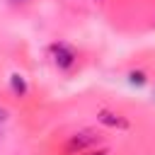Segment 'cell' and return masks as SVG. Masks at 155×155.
<instances>
[{"label": "cell", "mask_w": 155, "mask_h": 155, "mask_svg": "<svg viewBox=\"0 0 155 155\" xmlns=\"http://www.w3.org/2000/svg\"><path fill=\"white\" fill-rule=\"evenodd\" d=\"M51 56H53V63H56L61 70H70V68L75 65V61H78L75 48L68 46V44H63V41L51 44Z\"/></svg>", "instance_id": "1"}, {"label": "cell", "mask_w": 155, "mask_h": 155, "mask_svg": "<svg viewBox=\"0 0 155 155\" xmlns=\"http://www.w3.org/2000/svg\"><path fill=\"white\" fill-rule=\"evenodd\" d=\"M15 2H27V0H15Z\"/></svg>", "instance_id": "8"}, {"label": "cell", "mask_w": 155, "mask_h": 155, "mask_svg": "<svg viewBox=\"0 0 155 155\" xmlns=\"http://www.w3.org/2000/svg\"><path fill=\"white\" fill-rule=\"evenodd\" d=\"M10 87H12V92H15L17 97H24V94L29 92L27 80H24V75H22V73H12V75H10Z\"/></svg>", "instance_id": "4"}, {"label": "cell", "mask_w": 155, "mask_h": 155, "mask_svg": "<svg viewBox=\"0 0 155 155\" xmlns=\"http://www.w3.org/2000/svg\"><path fill=\"white\" fill-rule=\"evenodd\" d=\"M97 119H99V124H104L109 128H128V121L121 114H114V111H107V109H102L97 114Z\"/></svg>", "instance_id": "3"}, {"label": "cell", "mask_w": 155, "mask_h": 155, "mask_svg": "<svg viewBox=\"0 0 155 155\" xmlns=\"http://www.w3.org/2000/svg\"><path fill=\"white\" fill-rule=\"evenodd\" d=\"M90 155H107V150H97V153H90Z\"/></svg>", "instance_id": "7"}, {"label": "cell", "mask_w": 155, "mask_h": 155, "mask_svg": "<svg viewBox=\"0 0 155 155\" xmlns=\"http://www.w3.org/2000/svg\"><path fill=\"white\" fill-rule=\"evenodd\" d=\"M5 121H7V111L0 107V128H2V124H5Z\"/></svg>", "instance_id": "6"}, {"label": "cell", "mask_w": 155, "mask_h": 155, "mask_svg": "<svg viewBox=\"0 0 155 155\" xmlns=\"http://www.w3.org/2000/svg\"><path fill=\"white\" fill-rule=\"evenodd\" d=\"M97 140H99V136H97L94 131H80V133H75V136L65 143V153H82V150L92 148Z\"/></svg>", "instance_id": "2"}, {"label": "cell", "mask_w": 155, "mask_h": 155, "mask_svg": "<svg viewBox=\"0 0 155 155\" xmlns=\"http://www.w3.org/2000/svg\"><path fill=\"white\" fill-rule=\"evenodd\" d=\"M145 80H148V78H145L143 70H131V73H128V85H133V87H143Z\"/></svg>", "instance_id": "5"}]
</instances>
